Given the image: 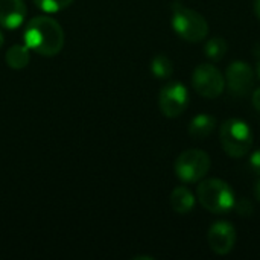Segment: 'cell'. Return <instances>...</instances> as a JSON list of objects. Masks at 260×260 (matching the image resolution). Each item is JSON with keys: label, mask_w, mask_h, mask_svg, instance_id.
Returning a JSON list of instances; mask_svg holds the SVG:
<instances>
[{"label": "cell", "mask_w": 260, "mask_h": 260, "mask_svg": "<svg viewBox=\"0 0 260 260\" xmlns=\"http://www.w3.org/2000/svg\"><path fill=\"white\" fill-rule=\"evenodd\" d=\"M195 195L186 186H178L171 193V207L178 215L190 213L195 209Z\"/></svg>", "instance_id": "cell-12"}, {"label": "cell", "mask_w": 260, "mask_h": 260, "mask_svg": "<svg viewBox=\"0 0 260 260\" xmlns=\"http://www.w3.org/2000/svg\"><path fill=\"white\" fill-rule=\"evenodd\" d=\"M210 157L201 149L183 151L174 165V171L178 180L183 183H200L210 171Z\"/></svg>", "instance_id": "cell-5"}, {"label": "cell", "mask_w": 260, "mask_h": 260, "mask_svg": "<svg viewBox=\"0 0 260 260\" xmlns=\"http://www.w3.org/2000/svg\"><path fill=\"white\" fill-rule=\"evenodd\" d=\"M189 90L183 82L174 81L166 84L158 94V107L163 116L169 119H175L181 116L189 107Z\"/></svg>", "instance_id": "cell-7"}, {"label": "cell", "mask_w": 260, "mask_h": 260, "mask_svg": "<svg viewBox=\"0 0 260 260\" xmlns=\"http://www.w3.org/2000/svg\"><path fill=\"white\" fill-rule=\"evenodd\" d=\"M26 18V5L23 0H0V26L14 30L18 29Z\"/></svg>", "instance_id": "cell-10"}, {"label": "cell", "mask_w": 260, "mask_h": 260, "mask_svg": "<svg viewBox=\"0 0 260 260\" xmlns=\"http://www.w3.org/2000/svg\"><path fill=\"white\" fill-rule=\"evenodd\" d=\"M171 23H172V29L175 30V34L189 43L204 41L209 35L207 20L200 12L184 6L180 2L172 3Z\"/></svg>", "instance_id": "cell-3"}, {"label": "cell", "mask_w": 260, "mask_h": 260, "mask_svg": "<svg viewBox=\"0 0 260 260\" xmlns=\"http://www.w3.org/2000/svg\"><path fill=\"white\" fill-rule=\"evenodd\" d=\"M23 40L29 50L41 56H55L64 47V30L52 17L38 15L27 21Z\"/></svg>", "instance_id": "cell-1"}, {"label": "cell", "mask_w": 260, "mask_h": 260, "mask_svg": "<svg viewBox=\"0 0 260 260\" xmlns=\"http://www.w3.org/2000/svg\"><path fill=\"white\" fill-rule=\"evenodd\" d=\"M192 85L198 94L207 99H215L222 94L225 78L221 70L213 64H200L192 75Z\"/></svg>", "instance_id": "cell-6"}, {"label": "cell", "mask_w": 260, "mask_h": 260, "mask_svg": "<svg viewBox=\"0 0 260 260\" xmlns=\"http://www.w3.org/2000/svg\"><path fill=\"white\" fill-rule=\"evenodd\" d=\"M75 0H34L35 6L38 9H41L43 12H49V14H55V12H61L64 9H67Z\"/></svg>", "instance_id": "cell-16"}, {"label": "cell", "mask_w": 260, "mask_h": 260, "mask_svg": "<svg viewBox=\"0 0 260 260\" xmlns=\"http://www.w3.org/2000/svg\"><path fill=\"white\" fill-rule=\"evenodd\" d=\"M251 101H253V107L260 113V88H256L251 94Z\"/></svg>", "instance_id": "cell-19"}, {"label": "cell", "mask_w": 260, "mask_h": 260, "mask_svg": "<svg viewBox=\"0 0 260 260\" xmlns=\"http://www.w3.org/2000/svg\"><path fill=\"white\" fill-rule=\"evenodd\" d=\"M248 166L250 169L260 177V149H256L250 154V160H248Z\"/></svg>", "instance_id": "cell-18"}, {"label": "cell", "mask_w": 260, "mask_h": 260, "mask_svg": "<svg viewBox=\"0 0 260 260\" xmlns=\"http://www.w3.org/2000/svg\"><path fill=\"white\" fill-rule=\"evenodd\" d=\"M225 81L230 93L235 96H247L254 88L256 73L245 61H233L225 70Z\"/></svg>", "instance_id": "cell-8"}, {"label": "cell", "mask_w": 260, "mask_h": 260, "mask_svg": "<svg viewBox=\"0 0 260 260\" xmlns=\"http://www.w3.org/2000/svg\"><path fill=\"white\" fill-rule=\"evenodd\" d=\"M219 139L224 152L233 158L245 157L253 146V131L242 119H227L221 125Z\"/></svg>", "instance_id": "cell-4"}, {"label": "cell", "mask_w": 260, "mask_h": 260, "mask_svg": "<svg viewBox=\"0 0 260 260\" xmlns=\"http://www.w3.org/2000/svg\"><path fill=\"white\" fill-rule=\"evenodd\" d=\"M3 40H5V38H3V34H2V30H0V47L3 46Z\"/></svg>", "instance_id": "cell-23"}, {"label": "cell", "mask_w": 260, "mask_h": 260, "mask_svg": "<svg viewBox=\"0 0 260 260\" xmlns=\"http://www.w3.org/2000/svg\"><path fill=\"white\" fill-rule=\"evenodd\" d=\"M197 200L207 212L215 215L230 213L236 204L235 190L227 181L219 178H203L197 187Z\"/></svg>", "instance_id": "cell-2"}, {"label": "cell", "mask_w": 260, "mask_h": 260, "mask_svg": "<svg viewBox=\"0 0 260 260\" xmlns=\"http://www.w3.org/2000/svg\"><path fill=\"white\" fill-rule=\"evenodd\" d=\"M6 64L14 70H21L30 62V50L26 44H14L6 52Z\"/></svg>", "instance_id": "cell-13"}, {"label": "cell", "mask_w": 260, "mask_h": 260, "mask_svg": "<svg viewBox=\"0 0 260 260\" xmlns=\"http://www.w3.org/2000/svg\"><path fill=\"white\" fill-rule=\"evenodd\" d=\"M256 75H257V78L260 79V56L257 58V66H256Z\"/></svg>", "instance_id": "cell-22"}, {"label": "cell", "mask_w": 260, "mask_h": 260, "mask_svg": "<svg viewBox=\"0 0 260 260\" xmlns=\"http://www.w3.org/2000/svg\"><path fill=\"white\" fill-rule=\"evenodd\" d=\"M233 210H236V213H238L239 216L247 218V216H251V215H253L254 207H253V204H251L247 198H241V200H236V204H235Z\"/></svg>", "instance_id": "cell-17"}, {"label": "cell", "mask_w": 260, "mask_h": 260, "mask_svg": "<svg viewBox=\"0 0 260 260\" xmlns=\"http://www.w3.org/2000/svg\"><path fill=\"white\" fill-rule=\"evenodd\" d=\"M256 198L260 201V177H259V181H257V184H256Z\"/></svg>", "instance_id": "cell-21"}, {"label": "cell", "mask_w": 260, "mask_h": 260, "mask_svg": "<svg viewBox=\"0 0 260 260\" xmlns=\"http://www.w3.org/2000/svg\"><path fill=\"white\" fill-rule=\"evenodd\" d=\"M151 72L157 79H169L174 73V62L165 53H158L151 61Z\"/></svg>", "instance_id": "cell-15"}, {"label": "cell", "mask_w": 260, "mask_h": 260, "mask_svg": "<svg viewBox=\"0 0 260 260\" xmlns=\"http://www.w3.org/2000/svg\"><path fill=\"white\" fill-rule=\"evenodd\" d=\"M238 233L232 222L227 221H218L215 222L207 233V241L213 253L219 256H225L233 251L236 245Z\"/></svg>", "instance_id": "cell-9"}, {"label": "cell", "mask_w": 260, "mask_h": 260, "mask_svg": "<svg viewBox=\"0 0 260 260\" xmlns=\"http://www.w3.org/2000/svg\"><path fill=\"white\" fill-rule=\"evenodd\" d=\"M227 50H229L227 41L221 37H213V38L207 40L204 44V53L213 62L222 61L227 55Z\"/></svg>", "instance_id": "cell-14"}, {"label": "cell", "mask_w": 260, "mask_h": 260, "mask_svg": "<svg viewBox=\"0 0 260 260\" xmlns=\"http://www.w3.org/2000/svg\"><path fill=\"white\" fill-rule=\"evenodd\" d=\"M254 14L260 21V0H254Z\"/></svg>", "instance_id": "cell-20"}, {"label": "cell", "mask_w": 260, "mask_h": 260, "mask_svg": "<svg viewBox=\"0 0 260 260\" xmlns=\"http://www.w3.org/2000/svg\"><path fill=\"white\" fill-rule=\"evenodd\" d=\"M215 128H216V119L207 113H201L190 120L187 133L195 140H204L215 131Z\"/></svg>", "instance_id": "cell-11"}]
</instances>
